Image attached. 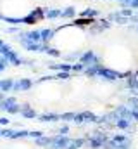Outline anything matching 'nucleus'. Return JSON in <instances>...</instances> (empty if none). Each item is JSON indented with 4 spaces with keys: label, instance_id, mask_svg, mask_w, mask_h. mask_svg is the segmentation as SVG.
<instances>
[{
    "label": "nucleus",
    "instance_id": "7ed1b4c3",
    "mask_svg": "<svg viewBox=\"0 0 138 149\" xmlns=\"http://www.w3.org/2000/svg\"><path fill=\"white\" fill-rule=\"evenodd\" d=\"M135 31H137V33H138V23H137V26H135Z\"/></svg>",
    "mask_w": 138,
    "mask_h": 149
},
{
    "label": "nucleus",
    "instance_id": "f03ea898",
    "mask_svg": "<svg viewBox=\"0 0 138 149\" xmlns=\"http://www.w3.org/2000/svg\"><path fill=\"white\" fill-rule=\"evenodd\" d=\"M30 64H33V59L30 54L19 49L10 38L0 35V76L7 74L9 71L24 70Z\"/></svg>",
    "mask_w": 138,
    "mask_h": 149
},
{
    "label": "nucleus",
    "instance_id": "f257e3e1",
    "mask_svg": "<svg viewBox=\"0 0 138 149\" xmlns=\"http://www.w3.org/2000/svg\"><path fill=\"white\" fill-rule=\"evenodd\" d=\"M128 7L126 0H0V26L34 28L76 17H100L112 12L109 5Z\"/></svg>",
    "mask_w": 138,
    "mask_h": 149
}]
</instances>
